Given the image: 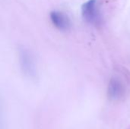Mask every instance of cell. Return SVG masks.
Masks as SVG:
<instances>
[{"label":"cell","mask_w":130,"mask_h":129,"mask_svg":"<svg viewBox=\"0 0 130 129\" xmlns=\"http://www.w3.org/2000/svg\"><path fill=\"white\" fill-rule=\"evenodd\" d=\"M18 62L22 73L29 78H35L37 68L34 57L31 52L24 46H20L18 50Z\"/></svg>","instance_id":"cell-1"},{"label":"cell","mask_w":130,"mask_h":129,"mask_svg":"<svg viewBox=\"0 0 130 129\" xmlns=\"http://www.w3.org/2000/svg\"><path fill=\"white\" fill-rule=\"evenodd\" d=\"M82 16L85 21L92 24L98 25L101 24V17L98 8L97 0H89L82 6Z\"/></svg>","instance_id":"cell-2"},{"label":"cell","mask_w":130,"mask_h":129,"mask_svg":"<svg viewBox=\"0 0 130 129\" xmlns=\"http://www.w3.org/2000/svg\"><path fill=\"white\" fill-rule=\"evenodd\" d=\"M126 94V89L121 80L117 78H113L110 79L108 87L107 95L112 101H121L125 98Z\"/></svg>","instance_id":"cell-3"},{"label":"cell","mask_w":130,"mask_h":129,"mask_svg":"<svg viewBox=\"0 0 130 129\" xmlns=\"http://www.w3.org/2000/svg\"><path fill=\"white\" fill-rule=\"evenodd\" d=\"M50 18L53 25L60 31H67L71 27V21L67 14L59 11H53L50 13Z\"/></svg>","instance_id":"cell-4"},{"label":"cell","mask_w":130,"mask_h":129,"mask_svg":"<svg viewBox=\"0 0 130 129\" xmlns=\"http://www.w3.org/2000/svg\"><path fill=\"white\" fill-rule=\"evenodd\" d=\"M0 129H5V121H4L2 112V109H1V106H0Z\"/></svg>","instance_id":"cell-5"},{"label":"cell","mask_w":130,"mask_h":129,"mask_svg":"<svg viewBox=\"0 0 130 129\" xmlns=\"http://www.w3.org/2000/svg\"><path fill=\"white\" fill-rule=\"evenodd\" d=\"M128 129H130V127H129V128H128Z\"/></svg>","instance_id":"cell-6"}]
</instances>
